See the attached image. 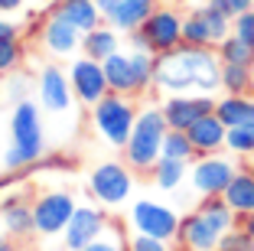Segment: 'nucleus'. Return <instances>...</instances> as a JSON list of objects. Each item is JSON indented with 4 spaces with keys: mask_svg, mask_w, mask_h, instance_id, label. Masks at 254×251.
Segmentation results:
<instances>
[{
    "mask_svg": "<svg viewBox=\"0 0 254 251\" xmlns=\"http://www.w3.org/2000/svg\"><path fill=\"white\" fill-rule=\"evenodd\" d=\"M127 251H170V242L153 235H143V232H134L130 242H127Z\"/></svg>",
    "mask_w": 254,
    "mask_h": 251,
    "instance_id": "nucleus-32",
    "label": "nucleus"
},
{
    "mask_svg": "<svg viewBox=\"0 0 254 251\" xmlns=\"http://www.w3.org/2000/svg\"><path fill=\"white\" fill-rule=\"evenodd\" d=\"M189 163L186 160H173V157H160L157 167H153V183L160 186V189H180L183 179L189 176L186 170Z\"/></svg>",
    "mask_w": 254,
    "mask_h": 251,
    "instance_id": "nucleus-25",
    "label": "nucleus"
},
{
    "mask_svg": "<svg viewBox=\"0 0 254 251\" xmlns=\"http://www.w3.org/2000/svg\"><path fill=\"white\" fill-rule=\"evenodd\" d=\"M218 251H254V238L248 235L241 225H235V229H228V232L222 235Z\"/></svg>",
    "mask_w": 254,
    "mask_h": 251,
    "instance_id": "nucleus-30",
    "label": "nucleus"
},
{
    "mask_svg": "<svg viewBox=\"0 0 254 251\" xmlns=\"http://www.w3.org/2000/svg\"><path fill=\"white\" fill-rule=\"evenodd\" d=\"M215 114L225 127L254 124V95H222L215 98Z\"/></svg>",
    "mask_w": 254,
    "mask_h": 251,
    "instance_id": "nucleus-21",
    "label": "nucleus"
},
{
    "mask_svg": "<svg viewBox=\"0 0 254 251\" xmlns=\"http://www.w3.org/2000/svg\"><path fill=\"white\" fill-rule=\"evenodd\" d=\"M0 251H13V248L7 245V238H3V235H0Z\"/></svg>",
    "mask_w": 254,
    "mask_h": 251,
    "instance_id": "nucleus-41",
    "label": "nucleus"
},
{
    "mask_svg": "<svg viewBox=\"0 0 254 251\" xmlns=\"http://www.w3.org/2000/svg\"><path fill=\"white\" fill-rule=\"evenodd\" d=\"M7 95L13 98L16 104H20V101H26V79H23V75H13V79H10V85H7Z\"/></svg>",
    "mask_w": 254,
    "mask_h": 251,
    "instance_id": "nucleus-35",
    "label": "nucleus"
},
{
    "mask_svg": "<svg viewBox=\"0 0 254 251\" xmlns=\"http://www.w3.org/2000/svg\"><path fill=\"white\" fill-rule=\"evenodd\" d=\"M251 95H254V69H251Z\"/></svg>",
    "mask_w": 254,
    "mask_h": 251,
    "instance_id": "nucleus-42",
    "label": "nucleus"
},
{
    "mask_svg": "<svg viewBox=\"0 0 254 251\" xmlns=\"http://www.w3.org/2000/svg\"><path fill=\"white\" fill-rule=\"evenodd\" d=\"M228 154L235 157H251L254 154V124H241V127H228V141H225Z\"/></svg>",
    "mask_w": 254,
    "mask_h": 251,
    "instance_id": "nucleus-29",
    "label": "nucleus"
},
{
    "mask_svg": "<svg viewBox=\"0 0 254 251\" xmlns=\"http://www.w3.org/2000/svg\"><path fill=\"white\" fill-rule=\"evenodd\" d=\"M16 62H20V39H16V36L0 39V72L16 69Z\"/></svg>",
    "mask_w": 254,
    "mask_h": 251,
    "instance_id": "nucleus-31",
    "label": "nucleus"
},
{
    "mask_svg": "<svg viewBox=\"0 0 254 251\" xmlns=\"http://www.w3.org/2000/svg\"><path fill=\"white\" fill-rule=\"evenodd\" d=\"M26 0H0V16H7V13H16V10L23 7Z\"/></svg>",
    "mask_w": 254,
    "mask_h": 251,
    "instance_id": "nucleus-37",
    "label": "nucleus"
},
{
    "mask_svg": "<svg viewBox=\"0 0 254 251\" xmlns=\"http://www.w3.org/2000/svg\"><path fill=\"white\" fill-rule=\"evenodd\" d=\"M170 131L163 118V108H143L137 111V124L130 131V141L124 147V157H127V167L134 170H153L157 160L163 157V137Z\"/></svg>",
    "mask_w": 254,
    "mask_h": 251,
    "instance_id": "nucleus-2",
    "label": "nucleus"
},
{
    "mask_svg": "<svg viewBox=\"0 0 254 251\" xmlns=\"http://www.w3.org/2000/svg\"><path fill=\"white\" fill-rule=\"evenodd\" d=\"M143 39H147L150 52L153 56H163V52L183 46V13L176 7H160L147 16V23L140 26Z\"/></svg>",
    "mask_w": 254,
    "mask_h": 251,
    "instance_id": "nucleus-8",
    "label": "nucleus"
},
{
    "mask_svg": "<svg viewBox=\"0 0 254 251\" xmlns=\"http://www.w3.org/2000/svg\"><path fill=\"white\" fill-rule=\"evenodd\" d=\"M186 134H189V141H192V147H195V154H199V157L218 154V150L225 147V141H228V127L222 124V118H218L215 111L205 114V118H199Z\"/></svg>",
    "mask_w": 254,
    "mask_h": 251,
    "instance_id": "nucleus-17",
    "label": "nucleus"
},
{
    "mask_svg": "<svg viewBox=\"0 0 254 251\" xmlns=\"http://www.w3.org/2000/svg\"><path fill=\"white\" fill-rule=\"evenodd\" d=\"M153 85L166 95H212L222 88V59L209 46H176L157 56Z\"/></svg>",
    "mask_w": 254,
    "mask_h": 251,
    "instance_id": "nucleus-1",
    "label": "nucleus"
},
{
    "mask_svg": "<svg viewBox=\"0 0 254 251\" xmlns=\"http://www.w3.org/2000/svg\"><path fill=\"white\" fill-rule=\"evenodd\" d=\"M88 186H91V192H95L98 202H105V206H121V202H127V196H130V189H134V176H130V170H127L124 163L108 160V163H101V167H95Z\"/></svg>",
    "mask_w": 254,
    "mask_h": 251,
    "instance_id": "nucleus-9",
    "label": "nucleus"
},
{
    "mask_svg": "<svg viewBox=\"0 0 254 251\" xmlns=\"http://www.w3.org/2000/svg\"><path fill=\"white\" fill-rule=\"evenodd\" d=\"M251 170H254V154H251Z\"/></svg>",
    "mask_w": 254,
    "mask_h": 251,
    "instance_id": "nucleus-43",
    "label": "nucleus"
},
{
    "mask_svg": "<svg viewBox=\"0 0 254 251\" xmlns=\"http://www.w3.org/2000/svg\"><path fill=\"white\" fill-rule=\"evenodd\" d=\"M53 13L62 16V20H68L78 33H91L95 26L105 23V13L98 10L95 0H56Z\"/></svg>",
    "mask_w": 254,
    "mask_h": 251,
    "instance_id": "nucleus-18",
    "label": "nucleus"
},
{
    "mask_svg": "<svg viewBox=\"0 0 254 251\" xmlns=\"http://www.w3.org/2000/svg\"><path fill=\"white\" fill-rule=\"evenodd\" d=\"M222 199L238 212V219H245V215L254 212V170L251 167L235 173V179L228 183V189L222 192Z\"/></svg>",
    "mask_w": 254,
    "mask_h": 251,
    "instance_id": "nucleus-22",
    "label": "nucleus"
},
{
    "mask_svg": "<svg viewBox=\"0 0 254 251\" xmlns=\"http://www.w3.org/2000/svg\"><path fill=\"white\" fill-rule=\"evenodd\" d=\"M95 131L105 137L111 147H127L130 141V131L137 124V108L127 101V95L118 91H108L101 101L95 104Z\"/></svg>",
    "mask_w": 254,
    "mask_h": 251,
    "instance_id": "nucleus-4",
    "label": "nucleus"
},
{
    "mask_svg": "<svg viewBox=\"0 0 254 251\" xmlns=\"http://www.w3.org/2000/svg\"><path fill=\"white\" fill-rule=\"evenodd\" d=\"M68 82H72L75 98H78L82 104H91V108L111 91L108 75H105V66L95 62V59H88V56H82V59L72 62V69H68Z\"/></svg>",
    "mask_w": 254,
    "mask_h": 251,
    "instance_id": "nucleus-10",
    "label": "nucleus"
},
{
    "mask_svg": "<svg viewBox=\"0 0 254 251\" xmlns=\"http://www.w3.org/2000/svg\"><path fill=\"white\" fill-rule=\"evenodd\" d=\"M7 36H16V26L10 20H3V16H0V39H7Z\"/></svg>",
    "mask_w": 254,
    "mask_h": 251,
    "instance_id": "nucleus-38",
    "label": "nucleus"
},
{
    "mask_svg": "<svg viewBox=\"0 0 254 251\" xmlns=\"http://www.w3.org/2000/svg\"><path fill=\"white\" fill-rule=\"evenodd\" d=\"M222 91L225 95H251V66L222 62Z\"/></svg>",
    "mask_w": 254,
    "mask_h": 251,
    "instance_id": "nucleus-27",
    "label": "nucleus"
},
{
    "mask_svg": "<svg viewBox=\"0 0 254 251\" xmlns=\"http://www.w3.org/2000/svg\"><path fill=\"white\" fill-rule=\"evenodd\" d=\"M105 232V215L91 206H78L72 215V222L65 225V248L68 251H82L91 242H98Z\"/></svg>",
    "mask_w": 254,
    "mask_h": 251,
    "instance_id": "nucleus-13",
    "label": "nucleus"
},
{
    "mask_svg": "<svg viewBox=\"0 0 254 251\" xmlns=\"http://www.w3.org/2000/svg\"><path fill=\"white\" fill-rule=\"evenodd\" d=\"M75 199L68 192H46L39 196L36 206H33V219H36V232L39 235H59L65 232V225L75 215Z\"/></svg>",
    "mask_w": 254,
    "mask_h": 251,
    "instance_id": "nucleus-11",
    "label": "nucleus"
},
{
    "mask_svg": "<svg viewBox=\"0 0 254 251\" xmlns=\"http://www.w3.org/2000/svg\"><path fill=\"white\" fill-rule=\"evenodd\" d=\"M82 251H124V248H121L118 242H101V238H98V242H91L88 248H82Z\"/></svg>",
    "mask_w": 254,
    "mask_h": 251,
    "instance_id": "nucleus-36",
    "label": "nucleus"
},
{
    "mask_svg": "<svg viewBox=\"0 0 254 251\" xmlns=\"http://www.w3.org/2000/svg\"><path fill=\"white\" fill-rule=\"evenodd\" d=\"M10 147L3 154V167L7 170H20L26 163L43 157V121H39V108L33 101H20L10 118Z\"/></svg>",
    "mask_w": 254,
    "mask_h": 251,
    "instance_id": "nucleus-3",
    "label": "nucleus"
},
{
    "mask_svg": "<svg viewBox=\"0 0 254 251\" xmlns=\"http://www.w3.org/2000/svg\"><path fill=\"white\" fill-rule=\"evenodd\" d=\"M0 219H3V229H7L10 235H30V232L36 229L33 209L26 206V202H20V199L7 202V206L0 209Z\"/></svg>",
    "mask_w": 254,
    "mask_h": 251,
    "instance_id": "nucleus-24",
    "label": "nucleus"
},
{
    "mask_svg": "<svg viewBox=\"0 0 254 251\" xmlns=\"http://www.w3.org/2000/svg\"><path fill=\"white\" fill-rule=\"evenodd\" d=\"M232 33H235V36H241L245 43H251V46H254V7H251V10H245L238 20H232Z\"/></svg>",
    "mask_w": 254,
    "mask_h": 251,
    "instance_id": "nucleus-34",
    "label": "nucleus"
},
{
    "mask_svg": "<svg viewBox=\"0 0 254 251\" xmlns=\"http://www.w3.org/2000/svg\"><path fill=\"white\" fill-rule=\"evenodd\" d=\"M235 173H238V167H235L232 157L205 154V157H195L192 170H189V183L202 199L205 196H222L228 189V183L235 179Z\"/></svg>",
    "mask_w": 254,
    "mask_h": 251,
    "instance_id": "nucleus-7",
    "label": "nucleus"
},
{
    "mask_svg": "<svg viewBox=\"0 0 254 251\" xmlns=\"http://www.w3.org/2000/svg\"><path fill=\"white\" fill-rule=\"evenodd\" d=\"M95 3H98V10H101V13L108 16V13H111V10H114V7L121 3V0H95Z\"/></svg>",
    "mask_w": 254,
    "mask_h": 251,
    "instance_id": "nucleus-39",
    "label": "nucleus"
},
{
    "mask_svg": "<svg viewBox=\"0 0 254 251\" xmlns=\"http://www.w3.org/2000/svg\"><path fill=\"white\" fill-rule=\"evenodd\" d=\"M105 75H108V85H111V91H118V95H137V75H134V62H130V52H114V56H108L105 62Z\"/></svg>",
    "mask_w": 254,
    "mask_h": 251,
    "instance_id": "nucleus-20",
    "label": "nucleus"
},
{
    "mask_svg": "<svg viewBox=\"0 0 254 251\" xmlns=\"http://www.w3.org/2000/svg\"><path fill=\"white\" fill-rule=\"evenodd\" d=\"M241 229H245L248 235L254 238V212H251V215H245V219H241Z\"/></svg>",
    "mask_w": 254,
    "mask_h": 251,
    "instance_id": "nucleus-40",
    "label": "nucleus"
},
{
    "mask_svg": "<svg viewBox=\"0 0 254 251\" xmlns=\"http://www.w3.org/2000/svg\"><path fill=\"white\" fill-rule=\"evenodd\" d=\"M180 225H183V219L173 212L170 206H163V202L137 199L134 206H130V229L134 232L173 242V238H180Z\"/></svg>",
    "mask_w": 254,
    "mask_h": 251,
    "instance_id": "nucleus-6",
    "label": "nucleus"
},
{
    "mask_svg": "<svg viewBox=\"0 0 254 251\" xmlns=\"http://www.w3.org/2000/svg\"><path fill=\"white\" fill-rule=\"evenodd\" d=\"M118 46H121L118 30H114V26H105V23L82 36L85 56H88V59H95V62H105L108 56H114V52H118Z\"/></svg>",
    "mask_w": 254,
    "mask_h": 251,
    "instance_id": "nucleus-23",
    "label": "nucleus"
},
{
    "mask_svg": "<svg viewBox=\"0 0 254 251\" xmlns=\"http://www.w3.org/2000/svg\"><path fill=\"white\" fill-rule=\"evenodd\" d=\"M163 157H173V160H195V147H192V141H189V134L186 131H166V137H163Z\"/></svg>",
    "mask_w": 254,
    "mask_h": 251,
    "instance_id": "nucleus-28",
    "label": "nucleus"
},
{
    "mask_svg": "<svg viewBox=\"0 0 254 251\" xmlns=\"http://www.w3.org/2000/svg\"><path fill=\"white\" fill-rule=\"evenodd\" d=\"M72 82L59 66H46L39 72V101L46 111H68L72 108Z\"/></svg>",
    "mask_w": 254,
    "mask_h": 251,
    "instance_id": "nucleus-14",
    "label": "nucleus"
},
{
    "mask_svg": "<svg viewBox=\"0 0 254 251\" xmlns=\"http://www.w3.org/2000/svg\"><path fill=\"white\" fill-rule=\"evenodd\" d=\"M82 36L85 33H78L68 20L56 13H49V20L43 23V46L53 56H72L75 49H82Z\"/></svg>",
    "mask_w": 254,
    "mask_h": 251,
    "instance_id": "nucleus-16",
    "label": "nucleus"
},
{
    "mask_svg": "<svg viewBox=\"0 0 254 251\" xmlns=\"http://www.w3.org/2000/svg\"><path fill=\"white\" fill-rule=\"evenodd\" d=\"M215 52H218V59L222 62H232V66H251L254 69V46L251 43H245L241 36H225L222 43L215 46Z\"/></svg>",
    "mask_w": 254,
    "mask_h": 251,
    "instance_id": "nucleus-26",
    "label": "nucleus"
},
{
    "mask_svg": "<svg viewBox=\"0 0 254 251\" xmlns=\"http://www.w3.org/2000/svg\"><path fill=\"white\" fill-rule=\"evenodd\" d=\"M225 36H232V20L222 10H215L212 3H202V7L189 10L183 16V43L215 49Z\"/></svg>",
    "mask_w": 254,
    "mask_h": 251,
    "instance_id": "nucleus-5",
    "label": "nucleus"
},
{
    "mask_svg": "<svg viewBox=\"0 0 254 251\" xmlns=\"http://www.w3.org/2000/svg\"><path fill=\"white\" fill-rule=\"evenodd\" d=\"M180 242L186 251H218V242H222V232L212 225L205 215L195 209L192 215H186L180 225Z\"/></svg>",
    "mask_w": 254,
    "mask_h": 251,
    "instance_id": "nucleus-15",
    "label": "nucleus"
},
{
    "mask_svg": "<svg viewBox=\"0 0 254 251\" xmlns=\"http://www.w3.org/2000/svg\"><path fill=\"white\" fill-rule=\"evenodd\" d=\"M153 10H157V0H121L118 7L105 16V23L114 26L118 33H134L147 23V16Z\"/></svg>",
    "mask_w": 254,
    "mask_h": 251,
    "instance_id": "nucleus-19",
    "label": "nucleus"
},
{
    "mask_svg": "<svg viewBox=\"0 0 254 251\" xmlns=\"http://www.w3.org/2000/svg\"><path fill=\"white\" fill-rule=\"evenodd\" d=\"M160 108H163V118L173 131H189L199 118L215 111V98L212 95H170Z\"/></svg>",
    "mask_w": 254,
    "mask_h": 251,
    "instance_id": "nucleus-12",
    "label": "nucleus"
},
{
    "mask_svg": "<svg viewBox=\"0 0 254 251\" xmlns=\"http://www.w3.org/2000/svg\"><path fill=\"white\" fill-rule=\"evenodd\" d=\"M209 3H212L215 10H222L228 20H238L245 10H251V7H254V0H209Z\"/></svg>",
    "mask_w": 254,
    "mask_h": 251,
    "instance_id": "nucleus-33",
    "label": "nucleus"
}]
</instances>
